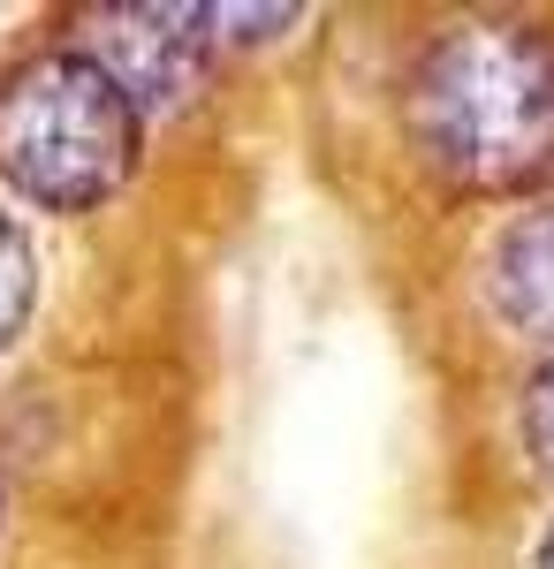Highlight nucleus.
Listing matches in <instances>:
<instances>
[{
  "instance_id": "obj_2",
  "label": "nucleus",
  "mask_w": 554,
  "mask_h": 569,
  "mask_svg": "<svg viewBox=\"0 0 554 569\" xmlns=\"http://www.w3.org/2000/svg\"><path fill=\"white\" fill-rule=\"evenodd\" d=\"M137 168V99L115 69L61 46L23 61L0 84V182L46 213H91L107 206Z\"/></svg>"
},
{
  "instance_id": "obj_5",
  "label": "nucleus",
  "mask_w": 554,
  "mask_h": 569,
  "mask_svg": "<svg viewBox=\"0 0 554 569\" xmlns=\"http://www.w3.org/2000/svg\"><path fill=\"white\" fill-rule=\"evenodd\" d=\"M39 305V259H31V236H23V220L0 213V350L23 335V319Z\"/></svg>"
},
{
  "instance_id": "obj_3",
  "label": "nucleus",
  "mask_w": 554,
  "mask_h": 569,
  "mask_svg": "<svg viewBox=\"0 0 554 569\" xmlns=\"http://www.w3.org/2000/svg\"><path fill=\"white\" fill-rule=\"evenodd\" d=\"M206 23H214V8H115L107 39H99V61L115 69V84L137 107L190 99L206 61H214V31Z\"/></svg>"
},
{
  "instance_id": "obj_4",
  "label": "nucleus",
  "mask_w": 554,
  "mask_h": 569,
  "mask_svg": "<svg viewBox=\"0 0 554 569\" xmlns=\"http://www.w3.org/2000/svg\"><path fill=\"white\" fill-rule=\"evenodd\" d=\"M486 305L516 342L554 357V206L516 213L486 251Z\"/></svg>"
},
{
  "instance_id": "obj_1",
  "label": "nucleus",
  "mask_w": 554,
  "mask_h": 569,
  "mask_svg": "<svg viewBox=\"0 0 554 569\" xmlns=\"http://www.w3.org/2000/svg\"><path fill=\"white\" fill-rule=\"evenodd\" d=\"M410 137L464 190L554 176V39L532 23H448L410 69Z\"/></svg>"
},
{
  "instance_id": "obj_6",
  "label": "nucleus",
  "mask_w": 554,
  "mask_h": 569,
  "mask_svg": "<svg viewBox=\"0 0 554 569\" xmlns=\"http://www.w3.org/2000/svg\"><path fill=\"white\" fill-rule=\"evenodd\" d=\"M524 448L554 471V357L540 365V380L524 388Z\"/></svg>"
},
{
  "instance_id": "obj_7",
  "label": "nucleus",
  "mask_w": 554,
  "mask_h": 569,
  "mask_svg": "<svg viewBox=\"0 0 554 569\" xmlns=\"http://www.w3.org/2000/svg\"><path fill=\"white\" fill-rule=\"evenodd\" d=\"M532 569H554V525H547V539H540V555H532Z\"/></svg>"
}]
</instances>
